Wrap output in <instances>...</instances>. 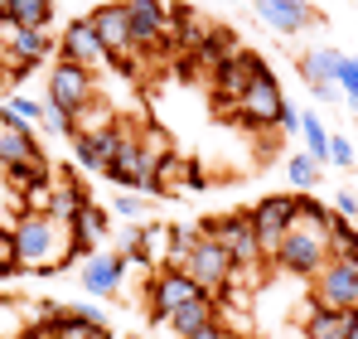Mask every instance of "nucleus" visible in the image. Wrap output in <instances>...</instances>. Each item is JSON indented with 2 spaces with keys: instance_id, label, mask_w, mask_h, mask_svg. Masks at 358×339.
I'll return each mask as SVG.
<instances>
[{
  "instance_id": "obj_27",
  "label": "nucleus",
  "mask_w": 358,
  "mask_h": 339,
  "mask_svg": "<svg viewBox=\"0 0 358 339\" xmlns=\"http://www.w3.org/2000/svg\"><path fill=\"white\" fill-rule=\"evenodd\" d=\"M286 179L296 184V194H310V189L320 184V160H310L305 151H296V155L286 160Z\"/></svg>"
},
{
  "instance_id": "obj_29",
  "label": "nucleus",
  "mask_w": 358,
  "mask_h": 339,
  "mask_svg": "<svg viewBox=\"0 0 358 339\" xmlns=\"http://www.w3.org/2000/svg\"><path fill=\"white\" fill-rule=\"evenodd\" d=\"M334 83H339V92H344V102H349V107H358V58L354 54H344L339 78H334Z\"/></svg>"
},
{
  "instance_id": "obj_40",
  "label": "nucleus",
  "mask_w": 358,
  "mask_h": 339,
  "mask_svg": "<svg viewBox=\"0 0 358 339\" xmlns=\"http://www.w3.org/2000/svg\"><path fill=\"white\" fill-rule=\"evenodd\" d=\"M78 339H112V330L102 325V320H92V325H83V335Z\"/></svg>"
},
{
  "instance_id": "obj_25",
  "label": "nucleus",
  "mask_w": 358,
  "mask_h": 339,
  "mask_svg": "<svg viewBox=\"0 0 358 339\" xmlns=\"http://www.w3.org/2000/svg\"><path fill=\"white\" fill-rule=\"evenodd\" d=\"M194 242H199V228H165V262H160V267H179V272H184Z\"/></svg>"
},
{
  "instance_id": "obj_42",
  "label": "nucleus",
  "mask_w": 358,
  "mask_h": 339,
  "mask_svg": "<svg viewBox=\"0 0 358 339\" xmlns=\"http://www.w3.org/2000/svg\"><path fill=\"white\" fill-rule=\"evenodd\" d=\"M223 339H247V335H238V330H223Z\"/></svg>"
},
{
  "instance_id": "obj_26",
  "label": "nucleus",
  "mask_w": 358,
  "mask_h": 339,
  "mask_svg": "<svg viewBox=\"0 0 358 339\" xmlns=\"http://www.w3.org/2000/svg\"><path fill=\"white\" fill-rule=\"evenodd\" d=\"M354 252H358V228H354V219L334 214V219H329V257H354Z\"/></svg>"
},
{
  "instance_id": "obj_7",
  "label": "nucleus",
  "mask_w": 358,
  "mask_h": 339,
  "mask_svg": "<svg viewBox=\"0 0 358 339\" xmlns=\"http://www.w3.org/2000/svg\"><path fill=\"white\" fill-rule=\"evenodd\" d=\"M97 102V83H92V73L87 68H78V63H54V73H49V107L63 116H78L87 112Z\"/></svg>"
},
{
  "instance_id": "obj_6",
  "label": "nucleus",
  "mask_w": 358,
  "mask_h": 339,
  "mask_svg": "<svg viewBox=\"0 0 358 339\" xmlns=\"http://www.w3.org/2000/svg\"><path fill=\"white\" fill-rule=\"evenodd\" d=\"M199 296H203L199 282L189 272H179V267H160V272L145 277V300H150V320L155 325H170V315L184 310L189 300H199Z\"/></svg>"
},
{
  "instance_id": "obj_11",
  "label": "nucleus",
  "mask_w": 358,
  "mask_h": 339,
  "mask_svg": "<svg viewBox=\"0 0 358 339\" xmlns=\"http://www.w3.org/2000/svg\"><path fill=\"white\" fill-rule=\"evenodd\" d=\"M286 107V97H281V83H276V73L266 68L252 88H247V97L238 102V126L242 131H262L266 121L276 126V112Z\"/></svg>"
},
{
  "instance_id": "obj_10",
  "label": "nucleus",
  "mask_w": 358,
  "mask_h": 339,
  "mask_svg": "<svg viewBox=\"0 0 358 339\" xmlns=\"http://www.w3.org/2000/svg\"><path fill=\"white\" fill-rule=\"evenodd\" d=\"M266 73V63H262V54H252V49H238L233 58H223L208 78H213V92H218V102H233L238 107L242 97H247V88L257 83Z\"/></svg>"
},
{
  "instance_id": "obj_3",
  "label": "nucleus",
  "mask_w": 358,
  "mask_h": 339,
  "mask_svg": "<svg viewBox=\"0 0 358 339\" xmlns=\"http://www.w3.org/2000/svg\"><path fill=\"white\" fill-rule=\"evenodd\" d=\"M271 262L286 272V277H320V267L329 262V233H315V228H291L281 237V247L271 252Z\"/></svg>"
},
{
  "instance_id": "obj_8",
  "label": "nucleus",
  "mask_w": 358,
  "mask_h": 339,
  "mask_svg": "<svg viewBox=\"0 0 358 339\" xmlns=\"http://www.w3.org/2000/svg\"><path fill=\"white\" fill-rule=\"evenodd\" d=\"M310 305L358 310V267L349 257H329V262L320 267V277L310 282Z\"/></svg>"
},
{
  "instance_id": "obj_1",
  "label": "nucleus",
  "mask_w": 358,
  "mask_h": 339,
  "mask_svg": "<svg viewBox=\"0 0 358 339\" xmlns=\"http://www.w3.org/2000/svg\"><path fill=\"white\" fill-rule=\"evenodd\" d=\"M10 252L24 272L54 277L63 267H73V228L49 214H20L10 228Z\"/></svg>"
},
{
  "instance_id": "obj_22",
  "label": "nucleus",
  "mask_w": 358,
  "mask_h": 339,
  "mask_svg": "<svg viewBox=\"0 0 358 339\" xmlns=\"http://www.w3.org/2000/svg\"><path fill=\"white\" fill-rule=\"evenodd\" d=\"M0 165H44L34 131H0Z\"/></svg>"
},
{
  "instance_id": "obj_41",
  "label": "nucleus",
  "mask_w": 358,
  "mask_h": 339,
  "mask_svg": "<svg viewBox=\"0 0 358 339\" xmlns=\"http://www.w3.org/2000/svg\"><path fill=\"white\" fill-rule=\"evenodd\" d=\"M0 257H15L10 252V228H0Z\"/></svg>"
},
{
  "instance_id": "obj_16",
  "label": "nucleus",
  "mask_w": 358,
  "mask_h": 339,
  "mask_svg": "<svg viewBox=\"0 0 358 339\" xmlns=\"http://www.w3.org/2000/svg\"><path fill=\"white\" fill-rule=\"evenodd\" d=\"M252 10L276 29V34H305L310 25H320V15L305 0H252Z\"/></svg>"
},
{
  "instance_id": "obj_19",
  "label": "nucleus",
  "mask_w": 358,
  "mask_h": 339,
  "mask_svg": "<svg viewBox=\"0 0 358 339\" xmlns=\"http://www.w3.org/2000/svg\"><path fill=\"white\" fill-rule=\"evenodd\" d=\"M54 0H0V25L5 29H49Z\"/></svg>"
},
{
  "instance_id": "obj_32",
  "label": "nucleus",
  "mask_w": 358,
  "mask_h": 339,
  "mask_svg": "<svg viewBox=\"0 0 358 339\" xmlns=\"http://www.w3.org/2000/svg\"><path fill=\"white\" fill-rule=\"evenodd\" d=\"M112 209H117L121 219H131V223H136V219L145 214V199H136V194H121V199H112Z\"/></svg>"
},
{
  "instance_id": "obj_31",
  "label": "nucleus",
  "mask_w": 358,
  "mask_h": 339,
  "mask_svg": "<svg viewBox=\"0 0 358 339\" xmlns=\"http://www.w3.org/2000/svg\"><path fill=\"white\" fill-rule=\"evenodd\" d=\"M329 165H339V170L354 165V146H349V136H329Z\"/></svg>"
},
{
  "instance_id": "obj_15",
  "label": "nucleus",
  "mask_w": 358,
  "mask_h": 339,
  "mask_svg": "<svg viewBox=\"0 0 358 339\" xmlns=\"http://www.w3.org/2000/svg\"><path fill=\"white\" fill-rule=\"evenodd\" d=\"M54 49H59V44L49 39V29H10V44H5L10 73H15V78H24L34 63H44Z\"/></svg>"
},
{
  "instance_id": "obj_24",
  "label": "nucleus",
  "mask_w": 358,
  "mask_h": 339,
  "mask_svg": "<svg viewBox=\"0 0 358 339\" xmlns=\"http://www.w3.org/2000/svg\"><path fill=\"white\" fill-rule=\"evenodd\" d=\"M300 136H305V155L329 165V131H324V121L315 112H300Z\"/></svg>"
},
{
  "instance_id": "obj_18",
  "label": "nucleus",
  "mask_w": 358,
  "mask_h": 339,
  "mask_svg": "<svg viewBox=\"0 0 358 339\" xmlns=\"http://www.w3.org/2000/svg\"><path fill=\"white\" fill-rule=\"evenodd\" d=\"M107 209H97V204H83L78 209V219H73V262H87V257H97V242L107 237Z\"/></svg>"
},
{
  "instance_id": "obj_33",
  "label": "nucleus",
  "mask_w": 358,
  "mask_h": 339,
  "mask_svg": "<svg viewBox=\"0 0 358 339\" xmlns=\"http://www.w3.org/2000/svg\"><path fill=\"white\" fill-rule=\"evenodd\" d=\"M0 131H34V126H29L24 116H20L15 107H10V102H5V107H0Z\"/></svg>"
},
{
  "instance_id": "obj_17",
  "label": "nucleus",
  "mask_w": 358,
  "mask_h": 339,
  "mask_svg": "<svg viewBox=\"0 0 358 339\" xmlns=\"http://www.w3.org/2000/svg\"><path fill=\"white\" fill-rule=\"evenodd\" d=\"M121 277H126V257H121V252H97V257H87V262H83V291H87V296H97V300L117 296Z\"/></svg>"
},
{
  "instance_id": "obj_13",
  "label": "nucleus",
  "mask_w": 358,
  "mask_h": 339,
  "mask_svg": "<svg viewBox=\"0 0 358 339\" xmlns=\"http://www.w3.org/2000/svg\"><path fill=\"white\" fill-rule=\"evenodd\" d=\"M59 58H63V63L87 68V73H97V68H107V63H112V58H107V49H102V39H97V29H92V20H73V25L63 29Z\"/></svg>"
},
{
  "instance_id": "obj_39",
  "label": "nucleus",
  "mask_w": 358,
  "mask_h": 339,
  "mask_svg": "<svg viewBox=\"0 0 358 339\" xmlns=\"http://www.w3.org/2000/svg\"><path fill=\"white\" fill-rule=\"evenodd\" d=\"M223 330H228V325H223V320H213V325H203V330H194L189 339H223Z\"/></svg>"
},
{
  "instance_id": "obj_34",
  "label": "nucleus",
  "mask_w": 358,
  "mask_h": 339,
  "mask_svg": "<svg viewBox=\"0 0 358 339\" xmlns=\"http://www.w3.org/2000/svg\"><path fill=\"white\" fill-rule=\"evenodd\" d=\"M276 131H286V136H291V131H300V112L291 107V102H286V107L276 112Z\"/></svg>"
},
{
  "instance_id": "obj_12",
  "label": "nucleus",
  "mask_w": 358,
  "mask_h": 339,
  "mask_svg": "<svg viewBox=\"0 0 358 339\" xmlns=\"http://www.w3.org/2000/svg\"><path fill=\"white\" fill-rule=\"evenodd\" d=\"M126 5V25L141 54H150V44H165L170 34V0H121Z\"/></svg>"
},
{
  "instance_id": "obj_28",
  "label": "nucleus",
  "mask_w": 358,
  "mask_h": 339,
  "mask_svg": "<svg viewBox=\"0 0 358 339\" xmlns=\"http://www.w3.org/2000/svg\"><path fill=\"white\" fill-rule=\"evenodd\" d=\"M73 160H78L83 170H92V174L107 170V155H102V146H97L92 131H78V136H73Z\"/></svg>"
},
{
  "instance_id": "obj_5",
  "label": "nucleus",
  "mask_w": 358,
  "mask_h": 339,
  "mask_svg": "<svg viewBox=\"0 0 358 339\" xmlns=\"http://www.w3.org/2000/svg\"><path fill=\"white\" fill-rule=\"evenodd\" d=\"M155 160H160V155L145 151L141 131H126V126H121V146H117V155L107 160L102 174H107L112 184H121V189H150V194H155Z\"/></svg>"
},
{
  "instance_id": "obj_23",
  "label": "nucleus",
  "mask_w": 358,
  "mask_h": 339,
  "mask_svg": "<svg viewBox=\"0 0 358 339\" xmlns=\"http://www.w3.org/2000/svg\"><path fill=\"white\" fill-rule=\"evenodd\" d=\"M339 63H344V54H339V49H310V54L296 58L300 78H305L310 88H315V83H334V78H339Z\"/></svg>"
},
{
  "instance_id": "obj_20",
  "label": "nucleus",
  "mask_w": 358,
  "mask_h": 339,
  "mask_svg": "<svg viewBox=\"0 0 358 339\" xmlns=\"http://www.w3.org/2000/svg\"><path fill=\"white\" fill-rule=\"evenodd\" d=\"M354 310H329V305H310L305 315V339H349Z\"/></svg>"
},
{
  "instance_id": "obj_38",
  "label": "nucleus",
  "mask_w": 358,
  "mask_h": 339,
  "mask_svg": "<svg viewBox=\"0 0 358 339\" xmlns=\"http://www.w3.org/2000/svg\"><path fill=\"white\" fill-rule=\"evenodd\" d=\"M10 277H24V267L15 257H0V282H10Z\"/></svg>"
},
{
  "instance_id": "obj_2",
  "label": "nucleus",
  "mask_w": 358,
  "mask_h": 339,
  "mask_svg": "<svg viewBox=\"0 0 358 339\" xmlns=\"http://www.w3.org/2000/svg\"><path fill=\"white\" fill-rule=\"evenodd\" d=\"M184 272L199 282L203 296H213V300H218V310H223L228 286H233V277H238V262L228 257V247H223L218 237H203V233H199V242H194V252H189Z\"/></svg>"
},
{
  "instance_id": "obj_37",
  "label": "nucleus",
  "mask_w": 358,
  "mask_h": 339,
  "mask_svg": "<svg viewBox=\"0 0 358 339\" xmlns=\"http://www.w3.org/2000/svg\"><path fill=\"white\" fill-rule=\"evenodd\" d=\"M29 339H78V335H59V330H49L44 320H34V325H29Z\"/></svg>"
},
{
  "instance_id": "obj_36",
  "label": "nucleus",
  "mask_w": 358,
  "mask_h": 339,
  "mask_svg": "<svg viewBox=\"0 0 358 339\" xmlns=\"http://www.w3.org/2000/svg\"><path fill=\"white\" fill-rule=\"evenodd\" d=\"M310 92H315L320 102H344V92H339V83H315Z\"/></svg>"
},
{
  "instance_id": "obj_4",
  "label": "nucleus",
  "mask_w": 358,
  "mask_h": 339,
  "mask_svg": "<svg viewBox=\"0 0 358 339\" xmlns=\"http://www.w3.org/2000/svg\"><path fill=\"white\" fill-rule=\"evenodd\" d=\"M199 233H203V237H218V242L228 247V257L238 262V272H252L257 262H266V252H262V242H257V228H252V214H247V209L223 214V219H203Z\"/></svg>"
},
{
  "instance_id": "obj_14",
  "label": "nucleus",
  "mask_w": 358,
  "mask_h": 339,
  "mask_svg": "<svg viewBox=\"0 0 358 339\" xmlns=\"http://www.w3.org/2000/svg\"><path fill=\"white\" fill-rule=\"evenodd\" d=\"M92 29H97V39H102V49H107V58L112 63H121L126 54H136V39H131V25H126V5H97L92 15Z\"/></svg>"
},
{
  "instance_id": "obj_35",
  "label": "nucleus",
  "mask_w": 358,
  "mask_h": 339,
  "mask_svg": "<svg viewBox=\"0 0 358 339\" xmlns=\"http://www.w3.org/2000/svg\"><path fill=\"white\" fill-rule=\"evenodd\" d=\"M334 214L354 219V214H358V194H344V189H339V194H334Z\"/></svg>"
},
{
  "instance_id": "obj_9",
  "label": "nucleus",
  "mask_w": 358,
  "mask_h": 339,
  "mask_svg": "<svg viewBox=\"0 0 358 339\" xmlns=\"http://www.w3.org/2000/svg\"><path fill=\"white\" fill-rule=\"evenodd\" d=\"M296 209H300V194H266V199H257L247 214H252V228H257V242H262V252H266V262H271V252L281 247V237L296 228Z\"/></svg>"
},
{
  "instance_id": "obj_30",
  "label": "nucleus",
  "mask_w": 358,
  "mask_h": 339,
  "mask_svg": "<svg viewBox=\"0 0 358 339\" xmlns=\"http://www.w3.org/2000/svg\"><path fill=\"white\" fill-rule=\"evenodd\" d=\"M10 107L24 116L29 126H44V116H49V102H39V97H24V92H15V97H10Z\"/></svg>"
},
{
  "instance_id": "obj_21",
  "label": "nucleus",
  "mask_w": 358,
  "mask_h": 339,
  "mask_svg": "<svg viewBox=\"0 0 358 339\" xmlns=\"http://www.w3.org/2000/svg\"><path fill=\"white\" fill-rule=\"evenodd\" d=\"M213 320H223L218 300H213V296H199V300H189L184 310H175V315H170V330H175L179 339H189L194 330H203V325H213Z\"/></svg>"
}]
</instances>
